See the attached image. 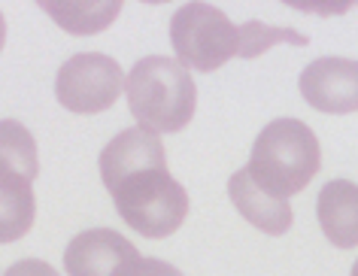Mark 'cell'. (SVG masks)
<instances>
[{
    "label": "cell",
    "instance_id": "obj_8",
    "mask_svg": "<svg viewBox=\"0 0 358 276\" xmlns=\"http://www.w3.org/2000/svg\"><path fill=\"white\" fill-rule=\"evenodd\" d=\"M228 198L237 207L240 216H243L249 225H255L258 231H264V234L282 237L285 231L292 228L294 212L289 207V201L264 191L262 185L252 180V173H249L246 167L228 180Z\"/></svg>",
    "mask_w": 358,
    "mask_h": 276
},
{
    "label": "cell",
    "instance_id": "obj_3",
    "mask_svg": "<svg viewBox=\"0 0 358 276\" xmlns=\"http://www.w3.org/2000/svg\"><path fill=\"white\" fill-rule=\"evenodd\" d=\"M322 149L310 124L298 119H273L255 137L246 170L264 191L289 201L319 173Z\"/></svg>",
    "mask_w": 358,
    "mask_h": 276
},
{
    "label": "cell",
    "instance_id": "obj_10",
    "mask_svg": "<svg viewBox=\"0 0 358 276\" xmlns=\"http://www.w3.org/2000/svg\"><path fill=\"white\" fill-rule=\"evenodd\" d=\"M40 176V155L34 133L15 119H0V185L31 189Z\"/></svg>",
    "mask_w": 358,
    "mask_h": 276
},
{
    "label": "cell",
    "instance_id": "obj_13",
    "mask_svg": "<svg viewBox=\"0 0 358 276\" xmlns=\"http://www.w3.org/2000/svg\"><path fill=\"white\" fill-rule=\"evenodd\" d=\"M119 276H185L179 267L161 261V258H137L134 264H128Z\"/></svg>",
    "mask_w": 358,
    "mask_h": 276
},
{
    "label": "cell",
    "instance_id": "obj_7",
    "mask_svg": "<svg viewBox=\"0 0 358 276\" xmlns=\"http://www.w3.org/2000/svg\"><path fill=\"white\" fill-rule=\"evenodd\" d=\"M137 258L140 252L131 240H124L110 228H92L67 243L64 270L67 276H119Z\"/></svg>",
    "mask_w": 358,
    "mask_h": 276
},
{
    "label": "cell",
    "instance_id": "obj_14",
    "mask_svg": "<svg viewBox=\"0 0 358 276\" xmlns=\"http://www.w3.org/2000/svg\"><path fill=\"white\" fill-rule=\"evenodd\" d=\"M3 276H61V273H58L52 264L40 261V258H24V261L13 264V267H10V270H6Z\"/></svg>",
    "mask_w": 358,
    "mask_h": 276
},
{
    "label": "cell",
    "instance_id": "obj_16",
    "mask_svg": "<svg viewBox=\"0 0 358 276\" xmlns=\"http://www.w3.org/2000/svg\"><path fill=\"white\" fill-rule=\"evenodd\" d=\"M349 276H358V261L352 264V273H349Z\"/></svg>",
    "mask_w": 358,
    "mask_h": 276
},
{
    "label": "cell",
    "instance_id": "obj_12",
    "mask_svg": "<svg viewBox=\"0 0 358 276\" xmlns=\"http://www.w3.org/2000/svg\"><path fill=\"white\" fill-rule=\"evenodd\" d=\"M37 216V198L31 189L0 185V243H15L31 231Z\"/></svg>",
    "mask_w": 358,
    "mask_h": 276
},
{
    "label": "cell",
    "instance_id": "obj_5",
    "mask_svg": "<svg viewBox=\"0 0 358 276\" xmlns=\"http://www.w3.org/2000/svg\"><path fill=\"white\" fill-rule=\"evenodd\" d=\"M124 73L119 61L103 52H79L67 58L55 79V97L64 110L76 115L103 112L119 101Z\"/></svg>",
    "mask_w": 358,
    "mask_h": 276
},
{
    "label": "cell",
    "instance_id": "obj_2",
    "mask_svg": "<svg viewBox=\"0 0 358 276\" xmlns=\"http://www.w3.org/2000/svg\"><path fill=\"white\" fill-rule=\"evenodd\" d=\"M124 94L137 128L152 133L182 131L194 119V106H198L192 70L167 55L140 58L124 79Z\"/></svg>",
    "mask_w": 358,
    "mask_h": 276
},
{
    "label": "cell",
    "instance_id": "obj_1",
    "mask_svg": "<svg viewBox=\"0 0 358 276\" xmlns=\"http://www.w3.org/2000/svg\"><path fill=\"white\" fill-rule=\"evenodd\" d=\"M292 43L307 46V37L292 28H271L262 22L234 24L213 3H182L170 19V46L185 70L213 73L231 58H258L267 49Z\"/></svg>",
    "mask_w": 358,
    "mask_h": 276
},
{
    "label": "cell",
    "instance_id": "obj_15",
    "mask_svg": "<svg viewBox=\"0 0 358 276\" xmlns=\"http://www.w3.org/2000/svg\"><path fill=\"white\" fill-rule=\"evenodd\" d=\"M3 40H6V22H3V13H0V49H3Z\"/></svg>",
    "mask_w": 358,
    "mask_h": 276
},
{
    "label": "cell",
    "instance_id": "obj_6",
    "mask_svg": "<svg viewBox=\"0 0 358 276\" xmlns=\"http://www.w3.org/2000/svg\"><path fill=\"white\" fill-rule=\"evenodd\" d=\"M301 94L313 110L328 115L358 112V61L316 58L301 70Z\"/></svg>",
    "mask_w": 358,
    "mask_h": 276
},
{
    "label": "cell",
    "instance_id": "obj_4",
    "mask_svg": "<svg viewBox=\"0 0 358 276\" xmlns=\"http://www.w3.org/2000/svg\"><path fill=\"white\" fill-rule=\"evenodd\" d=\"M122 221L146 240H164L189 216V191L167 173L164 164L140 167L106 185Z\"/></svg>",
    "mask_w": 358,
    "mask_h": 276
},
{
    "label": "cell",
    "instance_id": "obj_9",
    "mask_svg": "<svg viewBox=\"0 0 358 276\" xmlns=\"http://www.w3.org/2000/svg\"><path fill=\"white\" fill-rule=\"evenodd\" d=\"M316 216L325 234L337 249L358 246V185L349 180H331L319 191Z\"/></svg>",
    "mask_w": 358,
    "mask_h": 276
},
{
    "label": "cell",
    "instance_id": "obj_11",
    "mask_svg": "<svg viewBox=\"0 0 358 276\" xmlns=\"http://www.w3.org/2000/svg\"><path fill=\"white\" fill-rule=\"evenodd\" d=\"M43 13H49L67 34L88 37L110 28L119 19L122 3L119 0H67V3H43Z\"/></svg>",
    "mask_w": 358,
    "mask_h": 276
}]
</instances>
